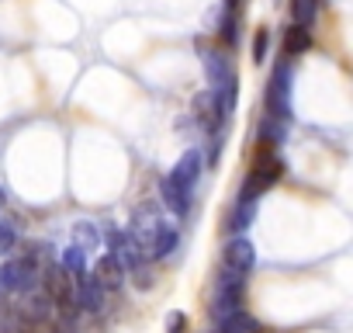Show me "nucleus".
<instances>
[{"label":"nucleus","mask_w":353,"mask_h":333,"mask_svg":"<svg viewBox=\"0 0 353 333\" xmlns=\"http://www.w3.org/2000/svg\"><path fill=\"white\" fill-rule=\"evenodd\" d=\"M198 174H201V156L191 149V153H184L181 160H176V166L163 178V202H166V209L173 212V216H188V209H191V191H194V184H198Z\"/></svg>","instance_id":"1"},{"label":"nucleus","mask_w":353,"mask_h":333,"mask_svg":"<svg viewBox=\"0 0 353 333\" xmlns=\"http://www.w3.org/2000/svg\"><path fill=\"white\" fill-rule=\"evenodd\" d=\"M281 174H284L281 156H274V149L263 146V149L256 153V160H253V171H250L243 191H239V202H256L267 188H274V184L281 181Z\"/></svg>","instance_id":"2"},{"label":"nucleus","mask_w":353,"mask_h":333,"mask_svg":"<svg viewBox=\"0 0 353 333\" xmlns=\"http://www.w3.org/2000/svg\"><path fill=\"white\" fill-rule=\"evenodd\" d=\"M46 292H49V302L63 312V316H73L77 312V278L66 271V267H59V264H52V267H46Z\"/></svg>","instance_id":"3"},{"label":"nucleus","mask_w":353,"mask_h":333,"mask_svg":"<svg viewBox=\"0 0 353 333\" xmlns=\"http://www.w3.org/2000/svg\"><path fill=\"white\" fill-rule=\"evenodd\" d=\"M267 115L270 118H281V122H291V66L288 63H277L274 73H270V84H267Z\"/></svg>","instance_id":"4"},{"label":"nucleus","mask_w":353,"mask_h":333,"mask_svg":"<svg viewBox=\"0 0 353 333\" xmlns=\"http://www.w3.org/2000/svg\"><path fill=\"white\" fill-rule=\"evenodd\" d=\"M243 295H246V274L225 267L219 274V288H215V319H225V316L239 312L243 309Z\"/></svg>","instance_id":"5"},{"label":"nucleus","mask_w":353,"mask_h":333,"mask_svg":"<svg viewBox=\"0 0 353 333\" xmlns=\"http://www.w3.org/2000/svg\"><path fill=\"white\" fill-rule=\"evenodd\" d=\"M35 274H39V260L21 257V260H8L0 267V288L8 292H28L35 288Z\"/></svg>","instance_id":"6"},{"label":"nucleus","mask_w":353,"mask_h":333,"mask_svg":"<svg viewBox=\"0 0 353 333\" xmlns=\"http://www.w3.org/2000/svg\"><path fill=\"white\" fill-rule=\"evenodd\" d=\"M201 59H205V73H208L212 91L236 97V73H232L229 59H225V56H219V53H212V49H201Z\"/></svg>","instance_id":"7"},{"label":"nucleus","mask_w":353,"mask_h":333,"mask_svg":"<svg viewBox=\"0 0 353 333\" xmlns=\"http://www.w3.org/2000/svg\"><path fill=\"white\" fill-rule=\"evenodd\" d=\"M253 260H256V250H253V243H250L246 236H236V240H229V243H225V250H222V264H225L229 271L250 274Z\"/></svg>","instance_id":"8"},{"label":"nucleus","mask_w":353,"mask_h":333,"mask_svg":"<svg viewBox=\"0 0 353 333\" xmlns=\"http://www.w3.org/2000/svg\"><path fill=\"white\" fill-rule=\"evenodd\" d=\"M94 278H97V285H101L104 292H118L121 281H125V267H121V260H118L114 254H104V257L97 260V267H94Z\"/></svg>","instance_id":"9"},{"label":"nucleus","mask_w":353,"mask_h":333,"mask_svg":"<svg viewBox=\"0 0 353 333\" xmlns=\"http://www.w3.org/2000/svg\"><path fill=\"white\" fill-rule=\"evenodd\" d=\"M104 305V288L97 285L94 274H77V309L97 312Z\"/></svg>","instance_id":"10"},{"label":"nucleus","mask_w":353,"mask_h":333,"mask_svg":"<svg viewBox=\"0 0 353 333\" xmlns=\"http://www.w3.org/2000/svg\"><path fill=\"white\" fill-rule=\"evenodd\" d=\"M219 330H222V333H263V326H260L246 309H239V312H232V316L219 319Z\"/></svg>","instance_id":"11"},{"label":"nucleus","mask_w":353,"mask_h":333,"mask_svg":"<svg viewBox=\"0 0 353 333\" xmlns=\"http://www.w3.org/2000/svg\"><path fill=\"white\" fill-rule=\"evenodd\" d=\"M312 49V32L305 25H291L284 32V56H301Z\"/></svg>","instance_id":"12"},{"label":"nucleus","mask_w":353,"mask_h":333,"mask_svg":"<svg viewBox=\"0 0 353 333\" xmlns=\"http://www.w3.org/2000/svg\"><path fill=\"white\" fill-rule=\"evenodd\" d=\"M173 247H176V229H170V226L163 222L159 233H156L152 243H149V257H166V254H173Z\"/></svg>","instance_id":"13"},{"label":"nucleus","mask_w":353,"mask_h":333,"mask_svg":"<svg viewBox=\"0 0 353 333\" xmlns=\"http://www.w3.org/2000/svg\"><path fill=\"white\" fill-rule=\"evenodd\" d=\"M315 15H319V0H291V18H294V25H312L315 21Z\"/></svg>","instance_id":"14"},{"label":"nucleus","mask_w":353,"mask_h":333,"mask_svg":"<svg viewBox=\"0 0 353 333\" xmlns=\"http://www.w3.org/2000/svg\"><path fill=\"white\" fill-rule=\"evenodd\" d=\"M284 132H288V122H281V118H263V125H260V139H263V146H274V142H281L284 139Z\"/></svg>","instance_id":"15"},{"label":"nucleus","mask_w":353,"mask_h":333,"mask_svg":"<svg viewBox=\"0 0 353 333\" xmlns=\"http://www.w3.org/2000/svg\"><path fill=\"white\" fill-rule=\"evenodd\" d=\"M253 216H256L253 202H239V205L232 209V216H229V229H232V233H243V229L253 222Z\"/></svg>","instance_id":"16"},{"label":"nucleus","mask_w":353,"mask_h":333,"mask_svg":"<svg viewBox=\"0 0 353 333\" xmlns=\"http://www.w3.org/2000/svg\"><path fill=\"white\" fill-rule=\"evenodd\" d=\"M83 264H87V260H83V250H80V247H70L66 257H63V267L77 278V274H83Z\"/></svg>","instance_id":"17"},{"label":"nucleus","mask_w":353,"mask_h":333,"mask_svg":"<svg viewBox=\"0 0 353 333\" xmlns=\"http://www.w3.org/2000/svg\"><path fill=\"white\" fill-rule=\"evenodd\" d=\"M14 243H18V233H14L8 222H0V257L11 254V250H14Z\"/></svg>","instance_id":"18"},{"label":"nucleus","mask_w":353,"mask_h":333,"mask_svg":"<svg viewBox=\"0 0 353 333\" xmlns=\"http://www.w3.org/2000/svg\"><path fill=\"white\" fill-rule=\"evenodd\" d=\"M267 46H270V35H267V28H260L256 39H253V59H256V63L267 59Z\"/></svg>","instance_id":"19"},{"label":"nucleus","mask_w":353,"mask_h":333,"mask_svg":"<svg viewBox=\"0 0 353 333\" xmlns=\"http://www.w3.org/2000/svg\"><path fill=\"white\" fill-rule=\"evenodd\" d=\"M170 333H188V316L184 312H170Z\"/></svg>","instance_id":"20"},{"label":"nucleus","mask_w":353,"mask_h":333,"mask_svg":"<svg viewBox=\"0 0 353 333\" xmlns=\"http://www.w3.org/2000/svg\"><path fill=\"white\" fill-rule=\"evenodd\" d=\"M222 35H225L229 42H236V18H232V15L222 21Z\"/></svg>","instance_id":"21"},{"label":"nucleus","mask_w":353,"mask_h":333,"mask_svg":"<svg viewBox=\"0 0 353 333\" xmlns=\"http://www.w3.org/2000/svg\"><path fill=\"white\" fill-rule=\"evenodd\" d=\"M52 333H73V319H70V316H63V319L52 326Z\"/></svg>","instance_id":"22"},{"label":"nucleus","mask_w":353,"mask_h":333,"mask_svg":"<svg viewBox=\"0 0 353 333\" xmlns=\"http://www.w3.org/2000/svg\"><path fill=\"white\" fill-rule=\"evenodd\" d=\"M11 326H8V316H0V333H8Z\"/></svg>","instance_id":"23"},{"label":"nucleus","mask_w":353,"mask_h":333,"mask_svg":"<svg viewBox=\"0 0 353 333\" xmlns=\"http://www.w3.org/2000/svg\"><path fill=\"white\" fill-rule=\"evenodd\" d=\"M222 4H225L229 11H236V4H239V0H222Z\"/></svg>","instance_id":"24"}]
</instances>
